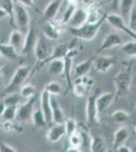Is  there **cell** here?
I'll return each mask as SVG.
<instances>
[{
	"mask_svg": "<svg viewBox=\"0 0 136 152\" xmlns=\"http://www.w3.org/2000/svg\"><path fill=\"white\" fill-rule=\"evenodd\" d=\"M81 2H82V6L83 7H88L90 5H91V4L96 3L95 0H81Z\"/></svg>",
	"mask_w": 136,
	"mask_h": 152,
	"instance_id": "bcb514c9",
	"label": "cell"
},
{
	"mask_svg": "<svg viewBox=\"0 0 136 152\" xmlns=\"http://www.w3.org/2000/svg\"><path fill=\"white\" fill-rule=\"evenodd\" d=\"M66 24H64L61 20L58 21H46L43 26V36L47 40L56 41L60 38L61 34L65 31Z\"/></svg>",
	"mask_w": 136,
	"mask_h": 152,
	"instance_id": "9c48e42d",
	"label": "cell"
},
{
	"mask_svg": "<svg viewBox=\"0 0 136 152\" xmlns=\"http://www.w3.org/2000/svg\"><path fill=\"white\" fill-rule=\"evenodd\" d=\"M2 129H4L6 132H10V133H21L23 132V123L19 121H3L2 122Z\"/></svg>",
	"mask_w": 136,
	"mask_h": 152,
	"instance_id": "f1b7e54d",
	"label": "cell"
},
{
	"mask_svg": "<svg viewBox=\"0 0 136 152\" xmlns=\"http://www.w3.org/2000/svg\"><path fill=\"white\" fill-rule=\"evenodd\" d=\"M133 83H134V84H136V76H135V78L134 79H133V81H132Z\"/></svg>",
	"mask_w": 136,
	"mask_h": 152,
	"instance_id": "db71d44e",
	"label": "cell"
},
{
	"mask_svg": "<svg viewBox=\"0 0 136 152\" xmlns=\"http://www.w3.org/2000/svg\"><path fill=\"white\" fill-rule=\"evenodd\" d=\"M128 26H129V28L132 29L133 31L136 33V4H135V6L133 7L129 18H128Z\"/></svg>",
	"mask_w": 136,
	"mask_h": 152,
	"instance_id": "60d3db41",
	"label": "cell"
},
{
	"mask_svg": "<svg viewBox=\"0 0 136 152\" xmlns=\"http://www.w3.org/2000/svg\"><path fill=\"white\" fill-rule=\"evenodd\" d=\"M13 3H17V4H21V5L26 6V7H31V8L35 9L37 12L38 11V8H37L36 4H35L34 0H12Z\"/></svg>",
	"mask_w": 136,
	"mask_h": 152,
	"instance_id": "b9f144b4",
	"label": "cell"
},
{
	"mask_svg": "<svg viewBox=\"0 0 136 152\" xmlns=\"http://www.w3.org/2000/svg\"><path fill=\"white\" fill-rule=\"evenodd\" d=\"M48 72L51 75H62L64 72V59H54L48 63Z\"/></svg>",
	"mask_w": 136,
	"mask_h": 152,
	"instance_id": "484cf974",
	"label": "cell"
},
{
	"mask_svg": "<svg viewBox=\"0 0 136 152\" xmlns=\"http://www.w3.org/2000/svg\"><path fill=\"white\" fill-rule=\"evenodd\" d=\"M29 23H31V18H29V13L26 7L21 5V4L14 3L13 23L17 28V29L21 31L24 34H26L29 28Z\"/></svg>",
	"mask_w": 136,
	"mask_h": 152,
	"instance_id": "5b68a950",
	"label": "cell"
},
{
	"mask_svg": "<svg viewBox=\"0 0 136 152\" xmlns=\"http://www.w3.org/2000/svg\"><path fill=\"white\" fill-rule=\"evenodd\" d=\"M5 107H6V105L4 104L3 100H1V102H0V117L3 115V112H4V110H5Z\"/></svg>",
	"mask_w": 136,
	"mask_h": 152,
	"instance_id": "c3c4849f",
	"label": "cell"
},
{
	"mask_svg": "<svg viewBox=\"0 0 136 152\" xmlns=\"http://www.w3.org/2000/svg\"><path fill=\"white\" fill-rule=\"evenodd\" d=\"M37 39L38 38H37V36H36V29H35V28L29 26L28 31L26 33V36H24V45H23V48H21V50L19 53L24 56L29 55L31 53H33Z\"/></svg>",
	"mask_w": 136,
	"mask_h": 152,
	"instance_id": "5bb4252c",
	"label": "cell"
},
{
	"mask_svg": "<svg viewBox=\"0 0 136 152\" xmlns=\"http://www.w3.org/2000/svg\"><path fill=\"white\" fill-rule=\"evenodd\" d=\"M31 74H32V68L29 66L26 65L19 66L15 72H14V74L12 75L9 83L4 88V92L7 94H10V92L17 91L24 84V82L26 81V79L29 77Z\"/></svg>",
	"mask_w": 136,
	"mask_h": 152,
	"instance_id": "277c9868",
	"label": "cell"
},
{
	"mask_svg": "<svg viewBox=\"0 0 136 152\" xmlns=\"http://www.w3.org/2000/svg\"><path fill=\"white\" fill-rule=\"evenodd\" d=\"M45 90L49 92L50 95H54V96H58L63 94V88L61 86V84L57 81H51L46 85Z\"/></svg>",
	"mask_w": 136,
	"mask_h": 152,
	"instance_id": "f546056e",
	"label": "cell"
},
{
	"mask_svg": "<svg viewBox=\"0 0 136 152\" xmlns=\"http://www.w3.org/2000/svg\"><path fill=\"white\" fill-rule=\"evenodd\" d=\"M37 89L33 84H24L21 87V95L24 99H29L36 95Z\"/></svg>",
	"mask_w": 136,
	"mask_h": 152,
	"instance_id": "836d02e7",
	"label": "cell"
},
{
	"mask_svg": "<svg viewBox=\"0 0 136 152\" xmlns=\"http://www.w3.org/2000/svg\"><path fill=\"white\" fill-rule=\"evenodd\" d=\"M5 18H7V12L3 7H0V19H3Z\"/></svg>",
	"mask_w": 136,
	"mask_h": 152,
	"instance_id": "7dc6e473",
	"label": "cell"
},
{
	"mask_svg": "<svg viewBox=\"0 0 136 152\" xmlns=\"http://www.w3.org/2000/svg\"><path fill=\"white\" fill-rule=\"evenodd\" d=\"M86 21H87V11H86V8L83 6H78L76 8V10L74 11L73 15L71 16V18L69 19L67 24L70 28H79L82 24H85Z\"/></svg>",
	"mask_w": 136,
	"mask_h": 152,
	"instance_id": "2e32d148",
	"label": "cell"
},
{
	"mask_svg": "<svg viewBox=\"0 0 136 152\" xmlns=\"http://www.w3.org/2000/svg\"><path fill=\"white\" fill-rule=\"evenodd\" d=\"M24 36H26V34H24L23 31L17 28H14L11 31L8 43L16 49L17 52H21V48H23L24 42Z\"/></svg>",
	"mask_w": 136,
	"mask_h": 152,
	"instance_id": "44dd1931",
	"label": "cell"
},
{
	"mask_svg": "<svg viewBox=\"0 0 136 152\" xmlns=\"http://www.w3.org/2000/svg\"><path fill=\"white\" fill-rule=\"evenodd\" d=\"M5 78H6L5 68H4V66H1V67H0V86H2V85L4 84Z\"/></svg>",
	"mask_w": 136,
	"mask_h": 152,
	"instance_id": "ee69618b",
	"label": "cell"
},
{
	"mask_svg": "<svg viewBox=\"0 0 136 152\" xmlns=\"http://www.w3.org/2000/svg\"><path fill=\"white\" fill-rule=\"evenodd\" d=\"M78 7V4H75V3H67V5H66V8L65 10H64V13H63V16L62 18L60 19L61 21L67 26L69 19L71 18V16L73 15L74 11L76 10V8Z\"/></svg>",
	"mask_w": 136,
	"mask_h": 152,
	"instance_id": "d6a6232c",
	"label": "cell"
},
{
	"mask_svg": "<svg viewBox=\"0 0 136 152\" xmlns=\"http://www.w3.org/2000/svg\"><path fill=\"white\" fill-rule=\"evenodd\" d=\"M2 56H1V54H0V67H1V66H3V64H2Z\"/></svg>",
	"mask_w": 136,
	"mask_h": 152,
	"instance_id": "816d5d0a",
	"label": "cell"
},
{
	"mask_svg": "<svg viewBox=\"0 0 136 152\" xmlns=\"http://www.w3.org/2000/svg\"><path fill=\"white\" fill-rule=\"evenodd\" d=\"M106 20V14L103 16V18L100 21L96 23H85V24H82L79 28H69L70 34L73 37L77 39L83 41H91L93 39L96 38L98 31H100L101 26L104 21Z\"/></svg>",
	"mask_w": 136,
	"mask_h": 152,
	"instance_id": "3957f363",
	"label": "cell"
},
{
	"mask_svg": "<svg viewBox=\"0 0 136 152\" xmlns=\"http://www.w3.org/2000/svg\"><path fill=\"white\" fill-rule=\"evenodd\" d=\"M135 0H119L118 7H120V11L121 14H122L121 16L125 21L128 20L131 11H132L133 7L135 6Z\"/></svg>",
	"mask_w": 136,
	"mask_h": 152,
	"instance_id": "4316f807",
	"label": "cell"
},
{
	"mask_svg": "<svg viewBox=\"0 0 136 152\" xmlns=\"http://www.w3.org/2000/svg\"><path fill=\"white\" fill-rule=\"evenodd\" d=\"M68 140L71 147L77 148L81 151V135L79 133V131H75L74 133L69 135Z\"/></svg>",
	"mask_w": 136,
	"mask_h": 152,
	"instance_id": "8d00e7d4",
	"label": "cell"
},
{
	"mask_svg": "<svg viewBox=\"0 0 136 152\" xmlns=\"http://www.w3.org/2000/svg\"><path fill=\"white\" fill-rule=\"evenodd\" d=\"M93 59H86V60L82 61V62L78 63L74 67V76L76 77H80L83 75H87L91 68L93 67Z\"/></svg>",
	"mask_w": 136,
	"mask_h": 152,
	"instance_id": "7402d4cb",
	"label": "cell"
},
{
	"mask_svg": "<svg viewBox=\"0 0 136 152\" xmlns=\"http://www.w3.org/2000/svg\"><path fill=\"white\" fill-rule=\"evenodd\" d=\"M13 1L12 0H3V3H2V6L5 11L7 12V18L10 19V23L12 26H14L13 23Z\"/></svg>",
	"mask_w": 136,
	"mask_h": 152,
	"instance_id": "ab89813d",
	"label": "cell"
},
{
	"mask_svg": "<svg viewBox=\"0 0 136 152\" xmlns=\"http://www.w3.org/2000/svg\"><path fill=\"white\" fill-rule=\"evenodd\" d=\"M64 126H65V132H66V136H69L72 133H74L75 131H77L78 128V123L76 122V120L74 118H68L65 120L64 122Z\"/></svg>",
	"mask_w": 136,
	"mask_h": 152,
	"instance_id": "d590c367",
	"label": "cell"
},
{
	"mask_svg": "<svg viewBox=\"0 0 136 152\" xmlns=\"http://www.w3.org/2000/svg\"><path fill=\"white\" fill-rule=\"evenodd\" d=\"M16 110H17V107H15V105L6 107L3 112V115L1 116L3 121H13V120H15Z\"/></svg>",
	"mask_w": 136,
	"mask_h": 152,
	"instance_id": "f35d334b",
	"label": "cell"
},
{
	"mask_svg": "<svg viewBox=\"0 0 136 152\" xmlns=\"http://www.w3.org/2000/svg\"><path fill=\"white\" fill-rule=\"evenodd\" d=\"M52 51H53V47L51 46L50 43H48L45 37H39L37 39L36 45H35L34 48V54L38 62L36 63L35 67L32 69V74H35L43 68V66L45 65V61L50 57Z\"/></svg>",
	"mask_w": 136,
	"mask_h": 152,
	"instance_id": "7a4b0ae2",
	"label": "cell"
},
{
	"mask_svg": "<svg viewBox=\"0 0 136 152\" xmlns=\"http://www.w3.org/2000/svg\"><path fill=\"white\" fill-rule=\"evenodd\" d=\"M21 94H16L15 92H10V94H7L5 95V97L3 99V102L6 107H10V105H15L17 107L21 104Z\"/></svg>",
	"mask_w": 136,
	"mask_h": 152,
	"instance_id": "4dcf8cb0",
	"label": "cell"
},
{
	"mask_svg": "<svg viewBox=\"0 0 136 152\" xmlns=\"http://www.w3.org/2000/svg\"><path fill=\"white\" fill-rule=\"evenodd\" d=\"M132 151H133V152H136V144L132 147Z\"/></svg>",
	"mask_w": 136,
	"mask_h": 152,
	"instance_id": "f5cc1de1",
	"label": "cell"
},
{
	"mask_svg": "<svg viewBox=\"0 0 136 152\" xmlns=\"http://www.w3.org/2000/svg\"><path fill=\"white\" fill-rule=\"evenodd\" d=\"M67 152H81L79 149H77V148H74V147H69V148L67 149V150H66Z\"/></svg>",
	"mask_w": 136,
	"mask_h": 152,
	"instance_id": "f907efd6",
	"label": "cell"
},
{
	"mask_svg": "<svg viewBox=\"0 0 136 152\" xmlns=\"http://www.w3.org/2000/svg\"><path fill=\"white\" fill-rule=\"evenodd\" d=\"M40 99H41L40 107L42 111H43L44 115H45L47 122H48V124L53 123V120H52V109H51V95L49 94V92L47 90L44 89L41 94Z\"/></svg>",
	"mask_w": 136,
	"mask_h": 152,
	"instance_id": "ac0fdd59",
	"label": "cell"
},
{
	"mask_svg": "<svg viewBox=\"0 0 136 152\" xmlns=\"http://www.w3.org/2000/svg\"><path fill=\"white\" fill-rule=\"evenodd\" d=\"M112 119L116 123H120V124H124L126 122L129 121L130 119V115L124 110H117V111L112 113Z\"/></svg>",
	"mask_w": 136,
	"mask_h": 152,
	"instance_id": "1f68e13d",
	"label": "cell"
},
{
	"mask_svg": "<svg viewBox=\"0 0 136 152\" xmlns=\"http://www.w3.org/2000/svg\"><path fill=\"white\" fill-rule=\"evenodd\" d=\"M78 54V51L76 48H73V47H70L69 46V50L66 56L64 57V63H65V67H64V72L63 74L65 76V80H66V83H67V86L72 89V85H73V82H72V79H71V71H72V60L73 58L75 57L76 55Z\"/></svg>",
	"mask_w": 136,
	"mask_h": 152,
	"instance_id": "8fae6325",
	"label": "cell"
},
{
	"mask_svg": "<svg viewBox=\"0 0 136 152\" xmlns=\"http://www.w3.org/2000/svg\"><path fill=\"white\" fill-rule=\"evenodd\" d=\"M63 3H66V0H62V4Z\"/></svg>",
	"mask_w": 136,
	"mask_h": 152,
	"instance_id": "9f6ffc18",
	"label": "cell"
},
{
	"mask_svg": "<svg viewBox=\"0 0 136 152\" xmlns=\"http://www.w3.org/2000/svg\"><path fill=\"white\" fill-rule=\"evenodd\" d=\"M123 44H124L123 39L117 33H109L102 42L100 48L96 50V54H101L104 51L109 50V49L119 47V46H122Z\"/></svg>",
	"mask_w": 136,
	"mask_h": 152,
	"instance_id": "7c38bea8",
	"label": "cell"
},
{
	"mask_svg": "<svg viewBox=\"0 0 136 152\" xmlns=\"http://www.w3.org/2000/svg\"><path fill=\"white\" fill-rule=\"evenodd\" d=\"M0 128H2V122H0Z\"/></svg>",
	"mask_w": 136,
	"mask_h": 152,
	"instance_id": "6f0895ef",
	"label": "cell"
},
{
	"mask_svg": "<svg viewBox=\"0 0 136 152\" xmlns=\"http://www.w3.org/2000/svg\"><path fill=\"white\" fill-rule=\"evenodd\" d=\"M115 64H116L115 59L113 57H109V56H99V57L93 61L95 70L99 73L108 72Z\"/></svg>",
	"mask_w": 136,
	"mask_h": 152,
	"instance_id": "9a60e30c",
	"label": "cell"
},
{
	"mask_svg": "<svg viewBox=\"0 0 136 152\" xmlns=\"http://www.w3.org/2000/svg\"><path fill=\"white\" fill-rule=\"evenodd\" d=\"M134 134H135V137H136V126H135V128H134Z\"/></svg>",
	"mask_w": 136,
	"mask_h": 152,
	"instance_id": "11a10c76",
	"label": "cell"
},
{
	"mask_svg": "<svg viewBox=\"0 0 136 152\" xmlns=\"http://www.w3.org/2000/svg\"><path fill=\"white\" fill-rule=\"evenodd\" d=\"M32 122L36 128H45L48 125V122L46 120V117L44 115L41 107H35L33 115H32Z\"/></svg>",
	"mask_w": 136,
	"mask_h": 152,
	"instance_id": "cb8c5ba5",
	"label": "cell"
},
{
	"mask_svg": "<svg viewBox=\"0 0 136 152\" xmlns=\"http://www.w3.org/2000/svg\"><path fill=\"white\" fill-rule=\"evenodd\" d=\"M115 150L117 152H131V151H132V148L129 147V146H127V145H126V143H125V144L120 145L119 147H117Z\"/></svg>",
	"mask_w": 136,
	"mask_h": 152,
	"instance_id": "f6af8a7d",
	"label": "cell"
},
{
	"mask_svg": "<svg viewBox=\"0 0 136 152\" xmlns=\"http://www.w3.org/2000/svg\"><path fill=\"white\" fill-rule=\"evenodd\" d=\"M132 64L126 66L123 70H120L114 78L116 92L115 99L127 96L130 91L131 83H132Z\"/></svg>",
	"mask_w": 136,
	"mask_h": 152,
	"instance_id": "6da1fadb",
	"label": "cell"
},
{
	"mask_svg": "<svg viewBox=\"0 0 136 152\" xmlns=\"http://www.w3.org/2000/svg\"><path fill=\"white\" fill-rule=\"evenodd\" d=\"M37 102V96L31 97V99H26V102L24 104L17 105V110H16V117L15 120L19 121L21 123H28L29 121L32 120V115L35 110V104Z\"/></svg>",
	"mask_w": 136,
	"mask_h": 152,
	"instance_id": "ba28073f",
	"label": "cell"
},
{
	"mask_svg": "<svg viewBox=\"0 0 136 152\" xmlns=\"http://www.w3.org/2000/svg\"><path fill=\"white\" fill-rule=\"evenodd\" d=\"M106 20H107L109 24H111L114 28L118 29V31H123L125 35L131 37L133 40L136 41V33L129 28L128 23H126V21L123 19V18L121 15L116 14V13L106 14Z\"/></svg>",
	"mask_w": 136,
	"mask_h": 152,
	"instance_id": "30bf717a",
	"label": "cell"
},
{
	"mask_svg": "<svg viewBox=\"0 0 136 152\" xmlns=\"http://www.w3.org/2000/svg\"><path fill=\"white\" fill-rule=\"evenodd\" d=\"M118 5H119V0H112V8L117 9Z\"/></svg>",
	"mask_w": 136,
	"mask_h": 152,
	"instance_id": "681fc988",
	"label": "cell"
},
{
	"mask_svg": "<svg viewBox=\"0 0 136 152\" xmlns=\"http://www.w3.org/2000/svg\"><path fill=\"white\" fill-rule=\"evenodd\" d=\"M90 152H106L107 151V146H106L105 139L102 136H93L91 137Z\"/></svg>",
	"mask_w": 136,
	"mask_h": 152,
	"instance_id": "83f0119b",
	"label": "cell"
},
{
	"mask_svg": "<svg viewBox=\"0 0 136 152\" xmlns=\"http://www.w3.org/2000/svg\"><path fill=\"white\" fill-rule=\"evenodd\" d=\"M79 133L81 135V151H90L91 142V137L90 133H87V131H85V130H80Z\"/></svg>",
	"mask_w": 136,
	"mask_h": 152,
	"instance_id": "74e56055",
	"label": "cell"
},
{
	"mask_svg": "<svg viewBox=\"0 0 136 152\" xmlns=\"http://www.w3.org/2000/svg\"><path fill=\"white\" fill-rule=\"evenodd\" d=\"M61 6H62V0H51L47 4L46 8L44 9L43 12V16L45 18V20H53L57 16V14H58Z\"/></svg>",
	"mask_w": 136,
	"mask_h": 152,
	"instance_id": "e0dca14e",
	"label": "cell"
},
{
	"mask_svg": "<svg viewBox=\"0 0 136 152\" xmlns=\"http://www.w3.org/2000/svg\"><path fill=\"white\" fill-rule=\"evenodd\" d=\"M93 85V79L88 75H83L80 77H76L72 85L73 94L78 97L85 96L90 94L91 87Z\"/></svg>",
	"mask_w": 136,
	"mask_h": 152,
	"instance_id": "52a82bcc",
	"label": "cell"
},
{
	"mask_svg": "<svg viewBox=\"0 0 136 152\" xmlns=\"http://www.w3.org/2000/svg\"><path fill=\"white\" fill-rule=\"evenodd\" d=\"M128 137H129V131H128L127 127H120L117 131L114 134V138H113V145L115 147V149L117 147H119L122 144H125L127 141Z\"/></svg>",
	"mask_w": 136,
	"mask_h": 152,
	"instance_id": "603a6c76",
	"label": "cell"
},
{
	"mask_svg": "<svg viewBox=\"0 0 136 152\" xmlns=\"http://www.w3.org/2000/svg\"><path fill=\"white\" fill-rule=\"evenodd\" d=\"M51 109L53 123H64L66 120L65 114L54 95H51Z\"/></svg>",
	"mask_w": 136,
	"mask_h": 152,
	"instance_id": "ffe728a7",
	"label": "cell"
},
{
	"mask_svg": "<svg viewBox=\"0 0 136 152\" xmlns=\"http://www.w3.org/2000/svg\"><path fill=\"white\" fill-rule=\"evenodd\" d=\"M17 149L10 145H8L7 143L3 141H0V152H16Z\"/></svg>",
	"mask_w": 136,
	"mask_h": 152,
	"instance_id": "7bdbcfd3",
	"label": "cell"
},
{
	"mask_svg": "<svg viewBox=\"0 0 136 152\" xmlns=\"http://www.w3.org/2000/svg\"><path fill=\"white\" fill-rule=\"evenodd\" d=\"M0 54L3 58H6L8 60H16L18 58V52L13 46L10 44H3L0 43Z\"/></svg>",
	"mask_w": 136,
	"mask_h": 152,
	"instance_id": "d4e9b609",
	"label": "cell"
},
{
	"mask_svg": "<svg viewBox=\"0 0 136 152\" xmlns=\"http://www.w3.org/2000/svg\"><path fill=\"white\" fill-rule=\"evenodd\" d=\"M122 51L131 58H136V41H130L124 43L122 46Z\"/></svg>",
	"mask_w": 136,
	"mask_h": 152,
	"instance_id": "e575fe53",
	"label": "cell"
},
{
	"mask_svg": "<svg viewBox=\"0 0 136 152\" xmlns=\"http://www.w3.org/2000/svg\"><path fill=\"white\" fill-rule=\"evenodd\" d=\"M114 99H115V94L114 92H105V94H102L96 96V104L100 115L103 112H105L113 104Z\"/></svg>",
	"mask_w": 136,
	"mask_h": 152,
	"instance_id": "d6986e66",
	"label": "cell"
},
{
	"mask_svg": "<svg viewBox=\"0 0 136 152\" xmlns=\"http://www.w3.org/2000/svg\"><path fill=\"white\" fill-rule=\"evenodd\" d=\"M66 135L64 123H53L50 129L47 131L46 138L50 143H57Z\"/></svg>",
	"mask_w": 136,
	"mask_h": 152,
	"instance_id": "4fadbf2b",
	"label": "cell"
},
{
	"mask_svg": "<svg viewBox=\"0 0 136 152\" xmlns=\"http://www.w3.org/2000/svg\"><path fill=\"white\" fill-rule=\"evenodd\" d=\"M96 92H93L88 95L87 100H86V107H85V115H86V123L88 126L95 127L99 124V117L100 113L96 107Z\"/></svg>",
	"mask_w": 136,
	"mask_h": 152,
	"instance_id": "8992f818",
	"label": "cell"
}]
</instances>
